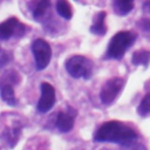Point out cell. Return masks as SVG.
Returning <instances> with one entry per match:
<instances>
[{
	"label": "cell",
	"mask_w": 150,
	"mask_h": 150,
	"mask_svg": "<svg viewBox=\"0 0 150 150\" xmlns=\"http://www.w3.org/2000/svg\"><path fill=\"white\" fill-rule=\"evenodd\" d=\"M137 139L136 131L120 122V121H108L104 122L94 134V141L95 142H110V143H117L123 146H130L132 145Z\"/></svg>",
	"instance_id": "obj_1"
},
{
	"label": "cell",
	"mask_w": 150,
	"mask_h": 150,
	"mask_svg": "<svg viewBox=\"0 0 150 150\" xmlns=\"http://www.w3.org/2000/svg\"><path fill=\"white\" fill-rule=\"evenodd\" d=\"M135 40H136V35L129 30H121L116 33L108 43L105 59L121 60L124 56L125 52L132 46Z\"/></svg>",
	"instance_id": "obj_2"
},
{
	"label": "cell",
	"mask_w": 150,
	"mask_h": 150,
	"mask_svg": "<svg viewBox=\"0 0 150 150\" xmlns=\"http://www.w3.org/2000/svg\"><path fill=\"white\" fill-rule=\"evenodd\" d=\"M64 68L71 77L88 80L93 75L94 63L90 59L83 55H73L66 60Z\"/></svg>",
	"instance_id": "obj_3"
},
{
	"label": "cell",
	"mask_w": 150,
	"mask_h": 150,
	"mask_svg": "<svg viewBox=\"0 0 150 150\" xmlns=\"http://www.w3.org/2000/svg\"><path fill=\"white\" fill-rule=\"evenodd\" d=\"M19 82L20 76L15 70H7L0 80V96L2 101L8 105L14 107L18 104V98L15 96L13 84L15 86Z\"/></svg>",
	"instance_id": "obj_4"
},
{
	"label": "cell",
	"mask_w": 150,
	"mask_h": 150,
	"mask_svg": "<svg viewBox=\"0 0 150 150\" xmlns=\"http://www.w3.org/2000/svg\"><path fill=\"white\" fill-rule=\"evenodd\" d=\"M32 53L34 55L35 68L38 70H43L50 62L52 59V47L43 39H35L32 43Z\"/></svg>",
	"instance_id": "obj_5"
},
{
	"label": "cell",
	"mask_w": 150,
	"mask_h": 150,
	"mask_svg": "<svg viewBox=\"0 0 150 150\" xmlns=\"http://www.w3.org/2000/svg\"><path fill=\"white\" fill-rule=\"evenodd\" d=\"M125 81L122 77H111L108 81L104 82V84L101 88L100 91V98L103 104H110L116 100V97L120 95L122 89L124 88Z\"/></svg>",
	"instance_id": "obj_6"
},
{
	"label": "cell",
	"mask_w": 150,
	"mask_h": 150,
	"mask_svg": "<svg viewBox=\"0 0 150 150\" xmlns=\"http://www.w3.org/2000/svg\"><path fill=\"white\" fill-rule=\"evenodd\" d=\"M26 25L20 22L18 18H9L0 22V40H9L11 38H20L26 33Z\"/></svg>",
	"instance_id": "obj_7"
},
{
	"label": "cell",
	"mask_w": 150,
	"mask_h": 150,
	"mask_svg": "<svg viewBox=\"0 0 150 150\" xmlns=\"http://www.w3.org/2000/svg\"><path fill=\"white\" fill-rule=\"evenodd\" d=\"M40 90H41V95L38 102V110L42 114L48 112L55 104V89L52 84H49L48 82H42L40 86Z\"/></svg>",
	"instance_id": "obj_8"
},
{
	"label": "cell",
	"mask_w": 150,
	"mask_h": 150,
	"mask_svg": "<svg viewBox=\"0 0 150 150\" xmlns=\"http://www.w3.org/2000/svg\"><path fill=\"white\" fill-rule=\"evenodd\" d=\"M50 0H33V7H32V15L33 18L42 22L50 15Z\"/></svg>",
	"instance_id": "obj_9"
},
{
	"label": "cell",
	"mask_w": 150,
	"mask_h": 150,
	"mask_svg": "<svg viewBox=\"0 0 150 150\" xmlns=\"http://www.w3.org/2000/svg\"><path fill=\"white\" fill-rule=\"evenodd\" d=\"M75 115L76 112H71L70 114V109L68 112L64 111H60L56 116V128L61 131V132H68L73 129L74 127V121H75Z\"/></svg>",
	"instance_id": "obj_10"
},
{
	"label": "cell",
	"mask_w": 150,
	"mask_h": 150,
	"mask_svg": "<svg viewBox=\"0 0 150 150\" xmlns=\"http://www.w3.org/2000/svg\"><path fill=\"white\" fill-rule=\"evenodd\" d=\"M21 135V127H7L4 129V131L1 132V141L4 142V144H6L8 148H14L18 144V141L20 138Z\"/></svg>",
	"instance_id": "obj_11"
},
{
	"label": "cell",
	"mask_w": 150,
	"mask_h": 150,
	"mask_svg": "<svg viewBox=\"0 0 150 150\" xmlns=\"http://www.w3.org/2000/svg\"><path fill=\"white\" fill-rule=\"evenodd\" d=\"M105 16H107V13L104 11L100 12L95 19H94V22L91 23L90 26V32L95 35H104L107 33V25H105Z\"/></svg>",
	"instance_id": "obj_12"
},
{
	"label": "cell",
	"mask_w": 150,
	"mask_h": 150,
	"mask_svg": "<svg viewBox=\"0 0 150 150\" xmlns=\"http://www.w3.org/2000/svg\"><path fill=\"white\" fill-rule=\"evenodd\" d=\"M112 8L115 14L124 16L134 9V0H112Z\"/></svg>",
	"instance_id": "obj_13"
},
{
	"label": "cell",
	"mask_w": 150,
	"mask_h": 150,
	"mask_svg": "<svg viewBox=\"0 0 150 150\" xmlns=\"http://www.w3.org/2000/svg\"><path fill=\"white\" fill-rule=\"evenodd\" d=\"M56 12L64 20H70L73 16V8L68 0H57L56 1Z\"/></svg>",
	"instance_id": "obj_14"
},
{
	"label": "cell",
	"mask_w": 150,
	"mask_h": 150,
	"mask_svg": "<svg viewBox=\"0 0 150 150\" xmlns=\"http://www.w3.org/2000/svg\"><path fill=\"white\" fill-rule=\"evenodd\" d=\"M131 62L135 66H145L146 67L149 64V62H150V52L149 50H144V49L136 50L132 54Z\"/></svg>",
	"instance_id": "obj_15"
},
{
	"label": "cell",
	"mask_w": 150,
	"mask_h": 150,
	"mask_svg": "<svg viewBox=\"0 0 150 150\" xmlns=\"http://www.w3.org/2000/svg\"><path fill=\"white\" fill-rule=\"evenodd\" d=\"M137 112L141 116H146L150 114V93H148L142 101L139 102V105L137 108Z\"/></svg>",
	"instance_id": "obj_16"
},
{
	"label": "cell",
	"mask_w": 150,
	"mask_h": 150,
	"mask_svg": "<svg viewBox=\"0 0 150 150\" xmlns=\"http://www.w3.org/2000/svg\"><path fill=\"white\" fill-rule=\"evenodd\" d=\"M13 59V55L9 50L7 49H4L1 46H0V69L4 68L5 66H7Z\"/></svg>",
	"instance_id": "obj_17"
},
{
	"label": "cell",
	"mask_w": 150,
	"mask_h": 150,
	"mask_svg": "<svg viewBox=\"0 0 150 150\" xmlns=\"http://www.w3.org/2000/svg\"><path fill=\"white\" fill-rule=\"evenodd\" d=\"M138 26H139L143 30L149 32V30H150V19H149V18H143V19H141V21L138 22Z\"/></svg>",
	"instance_id": "obj_18"
},
{
	"label": "cell",
	"mask_w": 150,
	"mask_h": 150,
	"mask_svg": "<svg viewBox=\"0 0 150 150\" xmlns=\"http://www.w3.org/2000/svg\"><path fill=\"white\" fill-rule=\"evenodd\" d=\"M143 9H144V12L150 13V0H148L143 4Z\"/></svg>",
	"instance_id": "obj_19"
},
{
	"label": "cell",
	"mask_w": 150,
	"mask_h": 150,
	"mask_svg": "<svg viewBox=\"0 0 150 150\" xmlns=\"http://www.w3.org/2000/svg\"><path fill=\"white\" fill-rule=\"evenodd\" d=\"M132 150H146V148H145L144 145H141V144H139V145L135 146V148H134Z\"/></svg>",
	"instance_id": "obj_20"
},
{
	"label": "cell",
	"mask_w": 150,
	"mask_h": 150,
	"mask_svg": "<svg viewBox=\"0 0 150 150\" xmlns=\"http://www.w3.org/2000/svg\"><path fill=\"white\" fill-rule=\"evenodd\" d=\"M101 150H108V149H101Z\"/></svg>",
	"instance_id": "obj_21"
},
{
	"label": "cell",
	"mask_w": 150,
	"mask_h": 150,
	"mask_svg": "<svg viewBox=\"0 0 150 150\" xmlns=\"http://www.w3.org/2000/svg\"><path fill=\"white\" fill-rule=\"evenodd\" d=\"M76 1H77V0H76Z\"/></svg>",
	"instance_id": "obj_22"
}]
</instances>
